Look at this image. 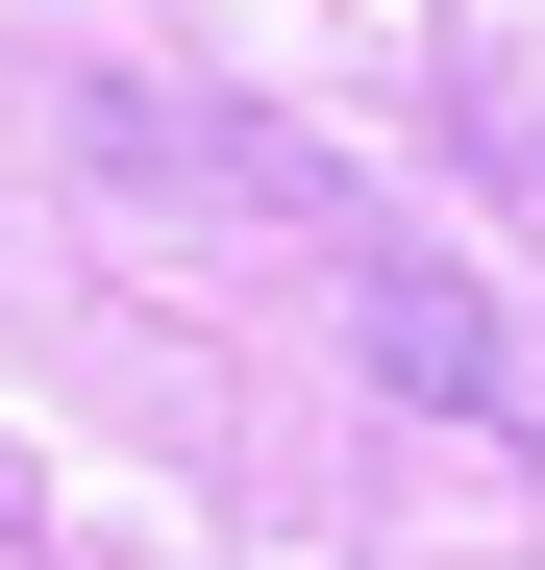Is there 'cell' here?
<instances>
[]
</instances>
